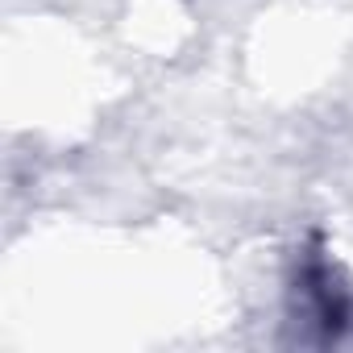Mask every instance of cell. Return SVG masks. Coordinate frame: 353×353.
Listing matches in <instances>:
<instances>
[{"label":"cell","mask_w":353,"mask_h":353,"mask_svg":"<svg viewBox=\"0 0 353 353\" xmlns=\"http://www.w3.org/2000/svg\"><path fill=\"white\" fill-rule=\"evenodd\" d=\"M291 316L320 345H332L353 328V287H345L341 270L320 250H303V258L295 262Z\"/></svg>","instance_id":"obj_1"}]
</instances>
